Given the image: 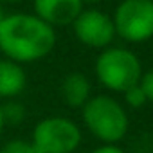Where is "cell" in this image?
I'll return each mask as SVG.
<instances>
[{"mask_svg": "<svg viewBox=\"0 0 153 153\" xmlns=\"http://www.w3.org/2000/svg\"><path fill=\"white\" fill-rule=\"evenodd\" d=\"M56 43V29L34 13H9L0 22V52L20 65L45 59Z\"/></svg>", "mask_w": 153, "mask_h": 153, "instance_id": "obj_1", "label": "cell"}, {"mask_svg": "<svg viewBox=\"0 0 153 153\" xmlns=\"http://www.w3.org/2000/svg\"><path fill=\"white\" fill-rule=\"evenodd\" d=\"M79 110L85 128L101 144H119L126 139L130 131V115L126 106L114 96H92Z\"/></svg>", "mask_w": 153, "mask_h": 153, "instance_id": "obj_2", "label": "cell"}, {"mask_svg": "<svg viewBox=\"0 0 153 153\" xmlns=\"http://www.w3.org/2000/svg\"><path fill=\"white\" fill-rule=\"evenodd\" d=\"M94 72L101 87L108 92L123 94L130 87L139 85L144 68L133 51L121 45H110L97 54Z\"/></svg>", "mask_w": 153, "mask_h": 153, "instance_id": "obj_3", "label": "cell"}, {"mask_svg": "<svg viewBox=\"0 0 153 153\" xmlns=\"http://www.w3.org/2000/svg\"><path fill=\"white\" fill-rule=\"evenodd\" d=\"M31 142L38 153H76L83 142V131L70 117L49 115L34 124Z\"/></svg>", "mask_w": 153, "mask_h": 153, "instance_id": "obj_4", "label": "cell"}, {"mask_svg": "<svg viewBox=\"0 0 153 153\" xmlns=\"http://www.w3.org/2000/svg\"><path fill=\"white\" fill-rule=\"evenodd\" d=\"M112 20L117 38L126 43H146L153 38V0H121Z\"/></svg>", "mask_w": 153, "mask_h": 153, "instance_id": "obj_5", "label": "cell"}, {"mask_svg": "<svg viewBox=\"0 0 153 153\" xmlns=\"http://www.w3.org/2000/svg\"><path fill=\"white\" fill-rule=\"evenodd\" d=\"M74 36L79 43L90 49L110 47L115 40V27L112 15L97 7H83V11L72 22Z\"/></svg>", "mask_w": 153, "mask_h": 153, "instance_id": "obj_6", "label": "cell"}, {"mask_svg": "<svg viewBox=\"0 0 153 153\" xmlns=\"http://www.w3.org/2000/svg\"><path fill=\"white\" fill-rule=\"evenodd\" d=\"M83 7L81 0H33V13L54 29L72 25Z\"/></svg>", "mask_w": 153, "mask_h": 153, "instance_id": "obj_7", "label": "cell"}, {"mask_svg": "<svg viewBox=\"0 0 153 153\" xmlns=\"http://www.w3.org/2000/svg\"><path fill=\"white\" fill-rule=\"evenodd\" d=\"M27 88V72L24 65L0 58V101L16 99Z\"/></svg>", "mask_w": 153, "mask_h": 153, "instance_id": "obj_8", "label": "cell"}, {"mask_svg": "<svg viewBox=\"0 0 153 153\" xmlns=\"http://www.w3.org/2000/svg\"><path fill=\"white\" fill-rule=\"evenodd\" d=\"M59 96L70 108H81L92 97V83L83 72H68L59 83Z\"/></svg>", "mask_w": 153, "mask_h": 153, "instance_id": "obj_9", "label": "cell"}, {"mask_svg": "<svg viewBox=\"0 0 153 153\" xmlns=\"http://www.w3.org/2000/svg\"><path fill=\"white\" fill-rule=\"evenodd\" d=\"M2 115H4V121H6V126H16L20 123L25 121L27 117V110H25V105L16 101V99H7L4 101L2 105Z\"/></svg>", "mask_w": 153, "mask_h": 153, "instance_id": "obj_10", "label": "cell"}, {"mask_svg": "<svg viewBox=\"0 0 153 153\" xmlns=\"http://www.w3.org/2000/svg\"><path fill=\"white\" fill-rule=\"evenodd\" d=\"M0 153H38V149L34 148L31 139L15 137V139H9L2 144Z\"/></svg>", "mask_w": 153, "mask_h": 153, "instance_id": "obj_11", "label": "cell"}, {"mask_svg": "<svg viewBox=\"0 0 153 153\" xmlns=\"http://www.w3.org/2000/svg\"><path fill=\"white\" fill-rule=\"evenodd\" d=\"M123 105L124 106H128V108H142L146 103H148V99H146V94H144V90L140 88V85H133V87H130L128 90H124L123 92Z\"/></svg>", "mask_w": 153, "mask_h": 153, "instance_id": "obj_12", "label": "cell"}, {"mask_svg": "<svg viewBox=\"0 0 153 153\" xmlns=\"http://www.w3.org/2000/svg\"><path fill=\"white\" fill-rule=\"evenodd\" d=\"M139 85H140V88L144 90L148 103H153V67L148 68L146 72H142V78H140Z\"/></svg>", "mask_w": 153, "mask_h": 153, "instance_id": "obj_13", "label": "cell"}, {"mask_svg": "<svg viewBox=\"0 0 153 153\" xmlns=\"http://www.w3.org/2000/svg\"><path fill=\"white\" fill-rule=\"evenodd\" d=\"M88 153H128V151L121 148L119 144H99L97 148H94Z\"/></svg>", "mask_w": 153, "mask_h": 153, "instance_id": "obj_14", "label": "cell"}, {"mask_svg": "<svg viewBox=\"0 0 153 153\" xmlns=\"http://www.w3.org/2000/svg\"><path fill=\"white\" fill-rule=\"evenodd\" d=\"M4 130H6V121H4V115H2V106H0V137H2Z\"/></svg>", "mask_w": 153, "mask_h": 153, "instance_id": "obj_15", "label": "cell"}, {"mask_svg": "<svg viewBox=\"0 0 153 153\" xmlns=\"http://www.w3.org/2000/svg\"><path fill=\"white\" fill-rule=\"evenodd\" d=\"M4 6L7 4V6H16V4H22V2H25V0H0Z\"/></svg>", "mask_w": 153, "mask_h": 153, "instance_id": "obj_16", "label": "cell"}, {"mask_svg": "<svg viewBox=\"0 0 153 153\" xmlns=\"http://www.w3.org/2000/svg\"><path fill=\"white\" fill-rule=\"evenodd\" d=\"M81 2H83L85 6H96V4H99V2H103V0H81Z\"/></svg>", "mask_w": 153, "mask_h": 153, "instance_id": "obj_17", "label": "cell"}, {"mask_svg": "<svg viewBox=\"0 0 153 153\" xmlns=\"http://www.w3.org/2000/svg\"><path fill=\"white\" fill-rule=\"evenodd\" d=\"M6 16V11H4V4L0 2V22H2V18Z\"/></svg>", "mask_w": 153, "mask_h": 153, "instance_id": "obj_18", "label": "cell"}]
</instances>
